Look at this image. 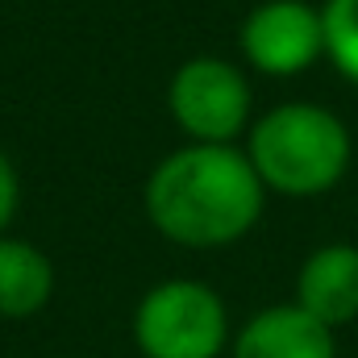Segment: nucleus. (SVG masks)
I'll return each instance as SVG.
<instances>
[{
  "instance_id": "obj_1",
  "label": "nucleus",
  "mask_w": 358,
  "mask_h": 358,
  "mask_svg": "<svg viewBox=\"0 0 358 358\" xmlns=\"http://www.w3.org/2000/svg\"><path fill=\"white\" fill-rule=\"evenodd\" d=\"M146 213L155 229L179 246H229L263 217V179L250 155L192 142L146 179Z\"/></svg>"
},
{
  "instance_id": "obj_2",
  "label": "nucleus",
  "mask_w": 358,
  "mask_h": 358,
  "mask_svg": "<svg viewBox=\"0 0 358 358\" xmlns=\"http://www.w3.org/2000/svg\"><path fill=\"white\" fill-rule=\"evenodd\" d=\"M250 163L283 196H321L350 167V134L321 104H279L250 129Z\"/></svg>"
},
{
  "instance_id": "obj_3",
  "label": "nucleus",
  "mask_w": 358,
  "mask_h": 358,
  "mask_svg": "<svg viewBox=\"0 0 358 358\" xmlns=\"http://www.w3.org/2000/svg\"><path fill=\"white\" fill-rule=\"evenodd\" d=\"M134 342L146 358H217L229 342L225 304L208 283L167 279L142 296Z\"/></svg>"
},
{
  "instance_id": "obj_4",
  "label": "nucleus",
  "mask_w": 358,
  "mask_h": 358,
  "mask_svg": "<svg viewBox=\"0 0 358 358\" xmlns=\"http://www.w3.org/2000/svg\"><path fill=\"white\" fill-rule=\"evenodd\" d=\"M171 117L192 142H208V146H229L250 117V84L246 76L213 55L187 59L171 80L167 92Z\"/></svg>"
},
{
  "instance_id": "obj_5",
  "label": "nucleus",
  "mask_w": 358,
  "mask_h": 358,
  "mask_svg": "<svg viewBox=\"0 0 358 358\" xmlns=\"http://www.w3.org/2000/svg\"><path fill=\"white\" fill-rule=\"evenodd\" d=\"M242 55L263 76H300L325 55L321 8L304 0H267L242 25Z\"/></svg>"
},
{
  "instance_id": "obj_6",
  "label": "nucleus",
  "mask_w": 358,
  "mask_h": 358,
  "mask_svg": "<svg viewBox=\"0 0 358 358\" xmlns=\"http://www.w3.org/2000/svg\"><path fill=\"white\" fill-rule=\"evenodd\" d=\"M296 304L329 329L350 325L358 317V246L334 242L313 250L296 275Z\"/></svg>"
},
{
  "instance_id": "obj_7",
  "label": "nucleus",
  "mask_w": 358,
  "mask_h": 358,
  "mask_svg": "<svg viewBox=\"0 0 358 358\" xmlns=\"http://www.w3.org/2000/svg\"><path fill=\"white\" fill-rule=\"evenodd\" d=\"M234 358H338L334 329L308 317L300 304L263 308L234 338Z\"/></svg>"
},
{
  "instance_id": "obj_8",
  "label": "nucleus",
  "mask_w": 358,
  "mask_h": 358,
  "mask_svg": "<svg viewBox=\"0 0 358 358\" xmlns=\"http://www.w3.org/2000/svg\"><path fill=\"white\" fill-rule=\"evenodd\" d=\"M50 296H55L50 259L21 238H0V317L8 321L34 317L50 304Z\"/></svg>"
},
{
  "instance_id": "obj_9",
  "label": "nucleus",
  "mask_w": 358,
  "mask_h": 358,
  "mask_svg": "<svg viewBox=\"0 0 358 358\" xmlns=\"http://www.w3.org/2000/svg\"><path fill=\"white\" fill-rule=\"evenodd\" d=\"M321 25H325V55L350 84H358V0H325Z\"/></svg>"
},
{
  "instance_id": "obj_10",
  "label": "nucleus",
  "mask_w": 358,
  "mask_h": 358,
  "mask_svg": "<svg viewBox=\"0 0 358 358\" xmlns=\"http://www.w3.org/2000/svg\"><path fill=\"white\" fill-rule=\"evenodd\" d=\"M17 171H13V163H8V155L0 150V238H4V225L13 221V213H17Z\"/></svg>"
}]
</instances>
